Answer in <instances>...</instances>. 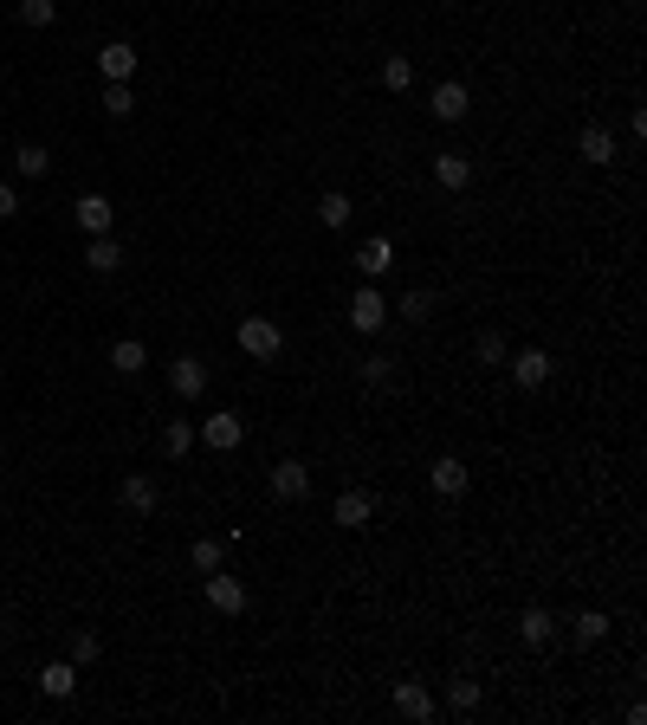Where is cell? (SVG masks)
I'll use <instances>...</instances> for the list:
<instances>
[{"instance_id":"1","label":"cell","mask_w":647,"mask_h":725,"mask_svg":"<svg viewBox=\"0 0 647 725\" xmlns=\"http://www.w3.org/2000/svg\"><path fill=\"white\" fill-rule=\"evenodd\" d=\"M233 344H240V350H246L253 363H279V357H285V331H279L272 318H259V311H246V318H240V331H233Z\"/></svg>"},{"instance_id":"2","label":"cell","mask_w":647,"mask_h":725,"mask_svg":"<svg viewBox=\"0 0 647 725\" xmlns=\"http://www.w3.org/2000/svg\"><path fill=\"white\" fill-rule=\"evenodd\" d=\"M382 324H389V298H382L376 285H356V292H350V331L376 337Z\"/></svg>"},{"instance_id":"3","label":"cell","mask_w":647,"mask_h":725,"mask_svg":"<svg viewBox=\"0 0 647 725\" xmlns=\"http://www.w3.org/2000/svg\"><path fill=\"white\" fill-rule=\"evenodd\" d=\"M136 65H143V52H136L130 39H110V46H98V72H104V85H130Z\"/></svg>"},{"instance_id":"4","label":"cell","mask_w":647,"mask_h":725,"mask_svg":"<svg viewBox=\"0 0 647 725\" xmlns=\"http://www.w3.org/2000/svg\"><path fill=\"white\" fill-rule=\"evenodd\" d=\"M201 441H208L214 454H233V447L246 441V421L233 415V408H220V415H208V421H201Z\"/></svg>"},{"instance_id":"5","label":"cell","mask_w":647,"mask_h":725,"mask_svg":"<svg viewBox=\"0 0 647 725\" xmlns=\"http://www.w3.org/2000/svg\"><path fill=\"white\" fill-rule=\"evenodd\" d=\"M208 609H220V615L246 609V583L233 577V570H208Z\"/></svg>"},{"instance_id":"6","label":"cell","mask_w":647,"mask_h":725,"mask_svg":"<svg viewBox=\"0 0 647 725\" xmlns=\"http://www.w3.org/2000/svg\"><path fill=\"white\" fill-rule=\"evenodd\" d=\"M72 221L85 227V240H98V234H110V221H117V208H110L104 195H78V201H72Z\"/></svg>"},{"instance_id":"7","label":"cell","mask_w":647,"mask_h":725,"mask_svg":"<svg viewBox=\"0 0 647 725\" xmlns=\"http://www.w3.org/2000/svg\"><path fill=\"white\" fill-rule=\"evenodd\" d=\"M550 369H557V363H550V350L531 344V350H518V357H512V382H518V389H544Z\"/></svg>"},{"instance_id":"8","label":"cell","mask_w":647,"mask_h":725,"mask_svg":"<svg viewBox=\"0 0 647 725\" xmlns=\"http://www.w3.org/2000/svg\"><path fill=\"white\" fill-rule=\"evenodd\" d=\"M356 272H363V279H382V272H395V240H389V234L363 240V246H356Z\"/></svg>"},{"instance_id":"9","label":"cell","mask_w":647,"mask_h":725,"mask_svg":"<svg viewBox=\"0 0 647 725\" xmlns=\"http://www.w3.org/2000/svg\"><path fill=\"white\" fill-rule=\"evenodd\" d=\"M369 512H376V499H369V492H356V486H350V492H337V505H330V518H337L343 531H363V525H369Z\"/></svg>"},{"instance_id":"10","label":"cell","mask_w":647,"mask_h":725,"mask_svg":"<svg viewBox=\"0 0 647 725\" xmlns=\"http://www.w3.org/2000/svg\"><path fill=\"white\" fill-rule=\"evenodd\" d=\"M39 693H46V700H72L78 693V661H46L39 667Z\"/></svg>"},{"instance_id":"11","label":"cell","mask_w":647,"mask_h":725,"mask_svg":"<svg viewBox=\"0 0 647 725\" xmlns=\"http://www.w3.org/2000/svg\"><path fill=\"white\" fill-rule=\"evenodd\" d=\"M169 389L182 395V402H195V395L208 389V363H195V357H175V363H169Z\"/></svg>"},{"instance_id":"12","label":"cell","mask_w":647,"mask_h":725,"mask_svg":"<svg viewBox=\"0 0 647 725\" xmlns=\"http://www.w3.org/2000/svg\"><path fill=\"white\" fill-rule=\"evenodd\" d=\"M428 486L440 492V499H460V492H466V486H473V473H466V467H460V460H453V454H447V460H434V467H428Z\"/></svg>"},{"instance_id":"13","label":"cell","mask_w":647,"mask_h":725,"mask_svg":"<svg viewBox=\"0 0 647 725\" xmlns=\"http://www.w3.org/2000/svg\"><path fill=\"white\" fill-rule=\"evenodd\" d=\"M428 111H434L440 123H460L466 111H473V98H466V85H453V78H447V85H434V98H428Z\"/></svg>"},{"instance_id":"14","label":"cell","mask_w":647,"mask_h":725,"mask_svg":"<svg viewBox=\"0 0 647 725\" xmlns=\"http://www.w3.org/2000/svg\"><path fill=\"white\" fill-rule=\"evenodd\" d=\"M576 156L596 162V169H609V162H615V136L602 130V123H583V136H576Z\"/></svg>"},{"instance_id":"15","label":"cell","mask_w":647,"mask_h":725,"mask_svg":"<svg viewBox=\"0 0 647 725\" xmlns=\"http://www.w3.org/2000/svg\"><path fill=\"white\" fill-rule=\"evenodd\" d=\"M305 492H311V473L298 467V460H279V467H272V499L292 505V499H305Z\"/></svg>"},{"instance_id":"16","label":"cell","mask_w":647,"mask_h":725,"mask_svg":"<svg viewBox=\"0 0 647 725\" xmlns=\"http://www.w3.org/2000/svg\"><path fill=\"white\" fill-rule=\"evenodd\" d=\"M518 635H525V648H550V635H557V615H550L544 603H531L525 615H518Z\"/></svg>"},{"instance_id":"17","label":"cell","mask_w":647,"mask_h":725,"mask_svg":"<svg viewBox=\"0 0 647 725\" xmlns=\"http://www.w3.org/2000/svg\"><path fill=\"white\" fill-rule=\"evenodd\" d=\"M395 713L402 719H434V693L421 687V680H402V687H395Z\"/></svg>"},{"instance_id":"18","label":"cell","mask_w":647,"mask_h":725,"mask_svg":"<svg viewBox=\"0 0 647 725\" xmlns=\"http://www.w3.org/2000/svg\"><path fill=\"white\" fill-rule=\"evenodd\" d=\"M434 182L447 188V195H460V188L473 182V162H466V156H453V149H447V156H434Z\"/></svg>"},{"instance_id":"19","label":"cell","mask_w":647,"mask_h":725,"mask_svg":"<svg viewBox=\"0 0 647 725\" xmlns=\"http://www.w3.org/2000/svg\"><path fill=\"white\" fill-rule=\"evenodd\" d=\"M143 363H149V350L136 344V337H117V344H110V369H117V376H143Z\"/></svg>"},{"instance_id":"20","label":"cell","mask_w":647,"mask_h":725,"mask_svg":"<svg viewBox=\"0 0 647 725\" xmlns=\"http://www.w3.org/2000/svg\"><path fill=\"white\" fill-rule=\"evenodd\" d=\"M162 454H169V460H188V454H195V421L175 415L169 428H162Z\"/></svg>"},{"instance_id":"21","label":"cell","mask_w":647,"mask_h":725,"mask_svg":"<svg viewBox=\"0 0 647 725\" xmlns=\"http://www.w3.org/2000/svg\"><path fill=\"white\" fill-rule=\"evenodd\" d=\"M479 700H486V693H479L473 674H453L447 680V706H453V713H479Z\"/></svg>"},{"instance_id":"22","label":"cell","mask_w":647,"mask_h":725,"mask_svg":"<svg viewBox=\"0 0 647 725\" xmlns=\"http://www.w3.org/2000/svg\"><path fill=\"white\" fill-rule=\"evenodd\" d=\"M13 169H20L26 182H46V175H52V156L39 143H26V149H13Z\"/></svg>"},{"instance_id":"23","label":"cell","mask_w":647,"mask_h":725,"mask_svg":"<svg viewBox=\"0 0 647 725\" xmlns=\"http://www.w3.org/2000/svg\"><path fill=\"white\" fill-rule=\"evenodd\" d=\"M85 266H91V272H117V266H123V246L110 240V234H98V240L85 246Z\"/></svg>"},{"instance_id":"24","label":"cell","mask_w":647,"mask_h":725,"mask_svg":"<svg viewBox=\"0 0 647 725\" xmlns=\"http://www.w3.org/2000/svg\"><path fill=\"white\" fill-rule=\"evenodd\" d=\"M117 499H123V505H130V512H156V486H149V480H143V473H130V480H123V486H117Z\"/></svg>"},{"instance_id":"25","label":"cell","mask_w":647,"mask_h":725,"mask_svg":"<svg viewBox=\"0 0 647 725\" xmlns=\"http://www.w3.org/2000/svg\"><path fill=\"white\" fill-rule=\"evenodd\" d=\"M382 85H389V91H408V85H415V59H408V52L382 59Z\"/></svg>"},{"instance_id":"26","label":"cell","mask_w":647,"mask_h":725,"mask_svg":"<svg viewBox=\"0 0 647 725\" xmlns=\"http://www.w3.org/2000/svg\"><path fill=\"white\" fill-rule=\"evenodd\" d=\"M576 641H583V648L609 641V615H602V609H583V615H576Z\"/></svg>"},{"instance_id":"27","label":"cell","mask_w":647,"mask_h":725,"mask_svg":"<svg viewBox=\"0 0 647 725\" xmlns=\"http://www.w3.org/2000/svg\"><path fill=\"white\" fill-rule=\"evenodd\" d=\"M318 221L324 227H350V195H343V188H330V195L318 201Z\"/></svg>"},{"instance_id":"28","label":"cell","mask_w":647,"mask_h":725,"mask_svg":"<svg viewBox=\"0 0 647 725\" xmlns=\"http://www.w3.org/2000/svg\"><path fill=\"white\" fill-rule=\"evenodd\" d=\"M98 104H104V117H130V111H136V91H130V85H104Z\"/></svg>"},{"instance_id":"29","label":"cell","mask_w":647,"mask_h":725,"mask_svg":"<svg viewBox=\"0 0 647 725\" xmlns=\"http://www.w3.org/2000/svg\"><path fill=\"white\" fill-rule=\"evenodd\" d=\"M98 654H104V641H98V635H91V628H78V635H72V654H65V661H78V667H91V661H98Z\"/></svg>"},{"instance_id":"30","label":"cell","mask_w":647,"mask_h":725,"mask_svg":"<svg viewBox=\"0 0 647 725\" xmlns=\"http://www.w3.org/2000/svg\"><path fill=\"white\" fill-rule=\"evenodd\" d=\"M59 20V0H20V26H52Z\"/></svg>"},{"instance_id":"31","label":"cell","mask_w":647,"mask_h":725,"mask_svg":"<svg viewBox=\"0 0 647 725\" xmlns=\"http://www.w3.org/2000/svg\"><path fill=\"white\" fill-rule=\"evenodd\" d=\"M395 311H402V318H408V324H428V311H434V298H428V292H421V285H415V292H402V305H395Z\"/></svg>"},{"instance_id":"32","label":"cell","mask_w":647,"mask_h":725,"mask_svg":"<svg viewBox=\"0 0 647 725\" xmlns=\"http://www.w3.org/2000/svg\"><path fill=\"white\" fill-rule=\"evenodd\" d=\"M363 382L369 389H389L395 382V357H363Z\"/></svg>"},{"instance_id":"33","label":"cell","mask_w":647,"mask_h":725,"mask_svg":"<svg viewBox=\"0 0 647 725\" xmlns=\"http://www.w3.org/2000/svg\"><path fill=\"white\" fill-rule=\"evenodd\" d=\"M473 350H479V363H505V337H499V331H479Z\"/></svg>"},{"instance_id":"34","label":"cell","mask_w":647,"mask_h":725,"mask_svg":"<svg viewBox=\"0 0 647 725\" xmlns=\"http://www.w3.org/2000/svg\"><path fill=\"white\" fill-rule=\"evenodd\" d=\"M188 557H195V570H220V544L214 538H195V551H188Z\"/></svg>"},{"instance_id":"35","label":"cell","mask_w":647,"mask_h":725,"mask_svg":"<svg viewBox=\"0 0 647 725\" xmlns=\"http://www.w3.org/2000/svg\"><path fill=\"white\" fill-rule=\"evenodd\" d=\"M13 214H20V188L0 182V221H13Z\"/></svg>"},{"instance_id":"36","label":"cell","mask_w":647,"mask_h":725,"mask_svg":"<svg viewBox=\"0 0 647 725\" xmlns=\"http://www.w3.org/2000/svg\"><path fill=\"white\" fill-rule=\"evenodd\" d=\"M0 641H7V622H0Z\"/></svg>"},{"instance_id":"37","label":"cell","mask_w":647,"mask_h":725,"mask_svg":"<svg viewBox=\"0 0 647 725\" xmlns=\"http://www.w3.org/2000/svg\"><path fill=\"white\" fill-rule=\"evenodd\" d=\"M0 85H7V78H0Z\"/></svg>"},{"instance_id":"38","label":"cell","mask_w":647,"mask_h":725,"mask_svg":"<svg viewBox=\"0 0 647 725\" xmlns=\"http://www.w3.org/2000/svg\"><path fill=\"white\" fill-rule=\"evenodd\" d=\"M0 492H7V486H0Z\"/></svg>"}]
</instances>
